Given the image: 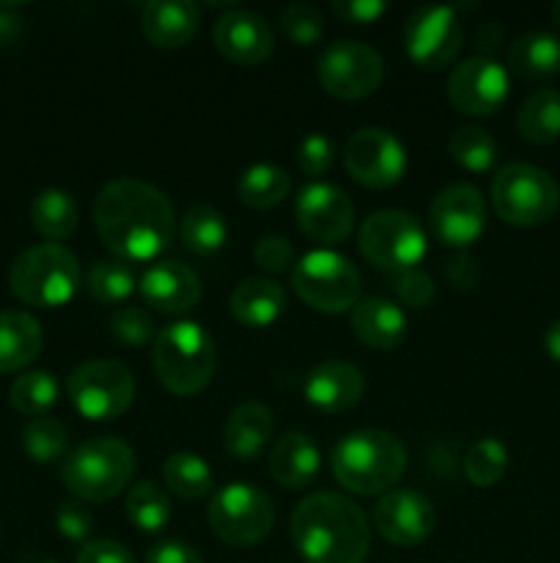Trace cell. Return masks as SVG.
Returning a JSON list of instances; mask_svg holds the SVG:
<instances>
[{
  "label": "cell",
  "mask_w": 560,
  "mask_h": 563,
  "mask_svg": "<svg viewBox=\"0 0 560 563\" xmlns=\"http://www.w3.org/2000/svg\"><path fill=\"white\" fill-rule=\"evenodd\" d=\"M508 471V449L497 438H483L467 451L464 476L472 487L489 489L503 482Z\"/></svg>",
  "instance_id": "obj_39"
},
{
  "label": "cell",
  "mask_w": 560,
  "mask_h": 563,
  "mask_svg": "<svg viewBox=\"0 0 560 563\" xmlns=\"http://www.w3.org/2000/svg\"><path fill=\"white\" fill-rule=\"evenodd\" d=\"M472 42H475L478 55H481V58H489V55L500 47V42H503V27H500L494 20L481 22V25L475 27V36H472Z\"/></svg>",
  "instance_id": "obj_50"
},
{
  "label": "cell",
  "mask_w": 560,
  "mask_h": 563,
  "mask_svg": "<svg viewBox=\"0 0 560 563\" xmlns=\"http://www.w3.org/2000/svg\"><path fill=\"white\" fill-rule=\"evenodd\" d=\"M508 66L525 80L560 75V38L547 31H530L508 49Z\"/></svg>",
  "instance_id": "obj_28"
},
{
  "label": "cell",
  "mask_w": 560,
  "mask_h": 563,
  "mask_svg": "<svg viewBox=\"0 0 560 563\" xmlns=\"http://www.w3.org/2000/svg\"><path fill=\"white\" fill-rule=\"evenodd\" d=\"M344 165L351 179L371 190H388L406 174V152L399 137L379 126H362L346 141Z\"/></svg>",
  "instance_id": "obj_13"
},
{
  "label": "cell",
  "mask_w": 560,
  "mask_h": 563,
  "mask_svg": "<svg viewBox=\"0 0 560 563\" xmlns=\"http://www.w3.org/2000/svg\"><path fill=\"white\" fill-rule=\"evenodd\" d=\"M291 192V176L280 165L258 163L242 174L236 196L250 209H272Z\"/></svg>",
  "instance_id": "obj_32"
},
{
  "label": "cell",
  "mask_w": 560,
  "mask_h": 563,
  "mask_svg": "<svg viewBox=\"0 0 560 563\" xmlns=\"http://www.w3.org/2000/svg\"><path fill=\"white\" fill-rule=\"evenodd\" d=\"M450 157L472 174H486L497 163V143L481 126H459L448 141Z\"/></svg>",
  "instance_id": "obj_38"
},
{
  "label": "cell",
  "mask_w": 560,
  "mask_h": 563,
  "mask_svg": "<svg viewBox=\"0 0 560 563\" xmlns=\"http://www.w3.org/2000/svg\"><path fill=\"white\" fill-rule=\"evenodd\" d=\"M135 451L119 438H91L69 451L60 465L66 489L86 504H104L126 489L135 476Z\"/></svg>",
  "instance_id": "obj_5"
},
{
  "label": "cell",
  "mask_w": 560,
  "mask_h": 563,
  "mask_svg": "<svg viewBox=\"0 0 560 563\" xmlns=\"http://www.w3.org/2000/svg\"><path fill=\"white\" fill-rule=\"evenodd\" d=\"M492 207L508 225L536 229L558 212L560 187L547 170L536 165H503L492 179Z\"/></svg>",
  "instance_id": "obj_7"
},
{
  "label": "cell",
  "mask_w": 560,
  "mask_h": 563,
  "mask_svg": "<svg viewBox=\"0 0 560 563\" xmlns=\"http://www.w3.org/2000/svg\"><path fill=\"white\" fill-rule=\"evenodd\" d=\"M291 286L302 302L322 313H346L360 302L362 275L351 258L335 251H311L291 269Z\"/></svg>",
  "instance_id": "obj_8"
},
{
  "label": "cell",
  "mask_w": 560,
  "mask_h": 563,
  "mask_svg": "<svg viewBox=\"0 0 560 563\" xmlns=\"http://www.w3.org/2000/svg\"><path fill=\"white\" fill-rule=\"evenodd\" d=\"M291 539L307 563H362L371 553L368 517L338 493H313L291 515Z\"/></svg>",
  "instance_id": "obj_2"
},
{
  "label": "cell",
  "mask_w": 560,
  "mask_h": 563,
  "mask_svg": "<svg viewBox=\"0 0 560 563\" xmlns=\"http://www.w3.org/2000/svg\"><path fill=\"white\" fill-rule=\"evenodd\" d=\"M552 22H555V27H558V31H560V0L552 5Z\"/></svg>",
  "instance_id": "obj_52"
},
{
  "label": "cell",
  "mask_w": 560,
  "mask_h": 563,
  "mask_svg": "<svg viewBox=\"0 0 560 563\" xmlns=\"http://www.w3.org/2000/svg\"><path fill=\"white\" fill-rule=\"evenodd\" d=\"M212 38L217 53L239 66L264 64L275 49V33L269 22L247 9H231L217 16Z\"/></svg>",
  "instance_id": "obj_20"
},
{
  "label": "cell",
  "mask_w": 560,
  "mask_h": 563,
  "mask_svg": "<svg viewBox=\"0 0 560 563\" xmlns=\"http://www.w3.org/2000/svg\"><path fill=\"white\" fill-rule=\"evenodd\" d=\"M318 82L335 99H366L382 86L384 60L366 42H333L316 60Z\"/></svg>",
  "instance_id": "obj_12"
},
{
  "label": "cell",
  "mask_w": 560,
  "mask_h": 563,
  "mask_svg": "<svg viewBox=\"0 0 560 563\" xmlns=\"http://www.w3.org/2000/svg\"><path fill=\"white\" fill-rule=\"evenodd\" d=\"M511 91L508 71L494 58L461 60L448 77V99L456 110L467 115H492L505 104Z\"/></svg>",
  "instance_id": "obj_17"
},
{
  "label": "cell",
  "mask_w": 560,
  "mask_h": 563,
  "mask_svg": "<svg viewBox=\"0 0 560 563\" xmlns=\"http://www.w3.org/2000/svg\"><path fill=\"white\" fill-rule=\"evenodd\" d=\"M209 528L231 548H253L264 542L275 526V504L267 493L245 482L225 484L209 504Z\"/></svg>",
  "instance_id": "obj_11"
},
{
  "label": "cell",
  "mask_w": 560,
  "mask_h": 563,
  "mask_svg": "<svg viewBox=\"0 0 560 563\" xmlns=\"http://www.w3.org/2000/svg\"><path fill=\"white\" fill-rule=\"evenodd\" d=\"M333 159H335V146L329 137L324 135H307L305 141L300 143L296 148V165L305 176L316 179V176L327 174L333 168Z\"/></svg>",
  "instance_id": "obj_44"
},
{
  "label": "cell",
  "mask_w": 560,
  "mask_h": 563,
  "mask_svg": "<svg viewBox=\"0 0 560 563\" xmlns=\"http://www.w3.org/2000/svg\"><path fill=\"white\" fill-rule=\"evenodd\" d=\"M135 377L119 361H88L66 379V394L75 410L88 421H115L135 401Z\"/></svg>",
  "instance_id": "obj_10"
},
{
  "label": "cell",
  "mask_w": 560,
  "mask_h": 563,
  "mask_svg": "<svg viewBox=\"0 0 560 563\" xmlns=\"http://www.w3.org/2000/svg\"><path fill=\"white\" fill-rule=\"evenodd\" d=\"M9 289L31 308H60L80 289V262L58 242L33 245L11 264Z\"/></svg>",
  "instance_id": "obj_6"
},
{
  "label": "cell",
  "mask_w": 560,
  "mask_h": 563,
  "mask_svg": "<svg viewBox=\"0 0 560 563\" xmlns=\"http://www.w3.org/2000/svg\"><path fill=\"white\" fill-rule=\"evenodd\" d=\"M110 335H113L119 344L141 350V346L154 344V339H157V328H154V319L146 308L124 306L110 317Z\"/></svg>",
  "instance_id": "obj_41"
},
{
  "label": "cell",
  "mask_w": 560,
  "mask_h": 563,
  "mask_svg": "<svg viewBox=\"0 0 560 563\" xmlns=\"http://www.w3.org/2000/svg\"><path fill=\"white\" fill-rule=\"evenodd\" d=\"M275 432V416L261 401H242L234 407L223 429V445L228 456L239 462H250L267 449Z\"/></svg>",
  "instance_id": "obj_24"
},
{
  "label": "cell",
  "mask_w": 560,
  "mask_h": 563,
  "mask_svg": "<svg viewBox=\"0 0 560 563\" xmlns=\"http://www.w3.org/2000/svg\"><path fill=\"white\" fill-rule=\"evenodd\" d=\"M516 130L527 143L547 146L560 137V91L541 88L530 93L516 115Z\"/></svg>",
  "instance_id": "obj_30"
},
{
  "label": "cell",
  "mask_w": 560,
  "mask_h": 563,
  "mask_svg": "<svg viewBox=\"0 0 560 563\" xmlns=\"http://www.w3.org/2000/svg\"><path fill=\"white\" fill-rule=\"evenodd\" d=\"M55 526L69 542H86L93 531V515L88 506H82V500H64L55 511Z\"/></svg>",
  "instance_id": "obj_45"
},
{
  "label": "cell",
  "mask_w": 560,
  "mask_h": 563,
  "mask_svg": "<svg viewBox=\"0 0 560 563\" xmlns=\"http://www.w3.org/2000/svg\"><path fill=\"white\" fill-rule=\"evenodd\" d=\"M294 218L302 234L318 245H340L355 229V203L340 187L311 181L300 190Z\"/></svg>",
  "instance_id": "obj_15"
},
{
  "label": "cell",
  "mask_w": 560,
  "mask_h": 563,
  "mask_svg": "<svg viewBox=\"0 0 560 563\" xmlns=\"http://www.w3.org/2000/svg\"><path fill=\"white\" fill-rule=\"evenodd\" d=\"M357 247L362 258L384 273H406L417 269L428 247V236L421 220L401 209H379L368 214L357 234Z\"/></svg>",
  "instance_id": "obj_9"
},
{
  "label": "cell",
  "mask_w": 560,
  "mask_h": 563,
  "mask_svg": "<svg viewBox=\"0 0 560 563\" xmlns=\"http://www.w3.org/2000/svg\"><path fill=\"white\" fill-rule=\"evenodd\" d=\"M464 31L453 5H421L406 16L404 49L421 69H443L459 55Z\"/></svg>",
  "instance_id": "obj_14"
},
{
  "label": "cell",
  "mask_w": 560,
  "mask_h": 563,
  "mask_svg": "<svg viewBox=\"0 0 560 563\" xmlns=\"http://www.w3.org/2000/svg\"><path fill=\"white\" fill-rule=\"evenodd\" d=\"M335 482L351 495H388L406 471V445L384 429H360L329 451Z\"/></svg>",
  "instance_id": "obj_3"
},
{
  "label": "cell",
  "mask_w": 560,
  "mask_h": 563,
  "mask_svg": "<svg viewBox=\"0 0 560 563\" xmlns=\"http://www.w3.org/2000/svg\"><path fill=\"white\" fill-rule=\"evenodd\" d=\"M280 31L296 47H313L324 36V16L311 3H291L280 11Z\"/></svg>",
  "instance_id": "obj_40"
},
{
  "label": "cell",
  "mask_w": 560,
  "mask_h": 563,
  "mask_svg": "<svg viewBox=\"0 0 560 563\" xmlns=\"http://www.w3.org/2000/svg\"><path fill=\"white\" fill-rule=\"evenodd\" d=\"M152 366L165 390L173 396H195L217 372V346L198 322H173L154 339Z\"/></svg>",
  "instance_id": "obj_4"
},
{
  "label": "cell",
  "mask_w": 560,
  "mask_h": 563,
  "mask_svg": "<svg viewBox=\"0 0 560 563\" xmlns=\"http://www.w3.org/2000/svg\"><path fill=\"white\" fill-rule=\"evenodd\" d=\"M445 278L456 291H472L481 280V262L467 251H459L445 262Z\"/></svg>",
  "instance_id": "obj_46"
},
{
  "label": "cell",
  "mask_w": 560,
  "mask_h": 563,
  "mask_svg": "<svg viewBox=\"0 0 560 563\" xmlns=\"http://www.w3.org/2000/svg\"><path fill=\"white\" fill-rule=\"evenodd\" d=\"M143 563H203V559L184 542H159L148 550Z\"/></svg>",
  "instance_id": "obj_49"
},
{
  "label": "cell",
  "mask_w": 560,
  "mask_h": 563,
  "mask_svg": "<svg viewBox=\"0 0 560 563\" xmlns=\"http://www.w3.org/2000/svg\"><path fill=\"white\" fill-rule=\"evenodd\" d=\"M428 229L443 245L470 247L486 229V201L472 185H450L428 207Z\"/></svg>",
  "instance_id": "obj_16"
},
{
  "label": "cell",
  "mask_w": 560,
  "mask_h": 563,
  "mask_svg": "<svg viewBox=\"0 0 560 563\" xmlns=\"http://www.w3.org/2000/svg\"><path fill=\"white\" fill-rule=\"evenodd\" d=\"M77 220H80V207H77L71 192L49 187V190L38 192V196L33 198L31 223L44 240H66V236L77 229Z\"/></svg>",
  "instance_id": "obj_29"
},
{
  "label": "cell",
  "mask_w": 560,
  "mask_h": 563,
  "mask_svg": "<svg viewBox=\"0 0 560 563\" xmlns=\"http://www.w3.org/2000/svg\"><path fill=\"white\" fill-rule=\"evenodd\" d=\"M231 317L245 328H269L285 311L283 286L272 278H247L231 291Z\"/></svg>",
  "instance_id": "obj_26"
},
{
  "label": "cell",
  "mask_w": 560,
  "mask_h": 563,
  "mask_svg": "<svg viewBox=\"0 0 560 563\" xmlns=\"http://www.w3.org/2000/svg\"><path fill=\"white\" fill-rule=\"evenodd\" d=\"M201 9L190 0H148L141 9V31L154 47L179 49L198 33Z\"/></svg>",
  "instance_id": "obj_22"
},
{
  "label": "cell",
  "mask_w": 560,
  "mask_h": 563,
  "mask_svg": "<svg viewBox=\"0 0 560 563\" xmlns=\"http://www.w3.org/2000/svg\"><path fill=\"white\" fill-rule=\"evenodd\" d=\"M93 225L121 262H148L170 245L176 212L163 190L141 179L108 181L93 201Z\"/></svg>",
  "instance_id": "obj_1"
},
{
  "label": "cell",
  "mask_w": 560,
  "mask_h": 563,
  "mask_svg": "<svg viewBox=\"0 0 560 563\" xmlns=\"http://www.w3.org/2000/svg\"><path fill=\"white\" fill-rule=\"evenodd\" d=\"M44 346L42 324L27 311H0V374L22 372Z\"/></svg>",
  "instance_id": "obj_27"
},
{
  "label": "cell",
  "mask_w": 560,
  "mask_h": 563,
  "mask_svg": "<svg viewBox=\"0 0 560 563\" xmlns=\"http://www.w3.org/2000/svg\"><path fill=\"white\" fill-rule=\"evenodd\" d=\"M302 394H305L307 405L335 416V412L351 410L362 399L366 377H362L355 363L324 361L307 372L305 383H302Z\"/></svg>",
  "instance_id": "obj_21"
},
{
  "label": "cell",
  "mask_w": 560,
  "mask_h": 563,
  "mask_svg": "<svg viewBox=\"0 0 560 563\" xmlns=\"http://www.w3.org/2000/svg\"><path fill=\"white\" fill-rule=\"evenodd\" d=\"M11 407L16 412L27 418H42L47 416L49 410L58 401V379L53 377L44 368H36V372H25L14 379L9 390Z\"/></svg>",
  "instance_id": "obj_36"
},
{
  "label": "cell",
  "mask_w": 560,
  "mask_h": 563,
  "mask_svg": "<svg viewBox=\"0 0 560 563\" xmlns=\"http://www.w3.org/2000/svg\"><path fill=\"white\" fill-rule=\"evenodd\" d=\"M179 234L187 251L198 253V256H214L228 242V223H225L223 212H217L209 203H198L184 212Z\"/></svg>",
  "instance_id": "obj_31"
},
{
  "label": "cell",
  "mask_w": 560,
  "mask_h": 563,
  "mask_svg": "<svg viewBox=\"0 0 560 563\" xmlns=\"http://www.w3.org/2000/svg\"><path fill=\"white\" fill-rule=\"evenodd\" d=\"M143 302L157 313H187L201 302L203 286L195 269L179 258H163L146 267L137 280Z\"/></svg>",
  "instance_id": "obj_19"
},
{
  "label": "cell",
  "mask_w": 560,
  "mask_h": 563,
  "mask_svg": "<svg viewBox=\"0 0 560 563\" xmlns=\"http://www.w3.org/2000/svg\"><path fill=\"white\" fill-rule=\"evenodd\" d=\"M373 528L395 548H415L434 533L437 511L432 500L415 489H390L373 506Z\"/></svg>",
  "instance_id": "obj_18"
},
{
  "label": "cell",
  "mask_w": 560,
  "mask_h": 563,
  "mask_svg": "<svg viewBox=\"0 0 560 563\" xmlns=\"http://www.w3.org/2000/svg\"><path fill=\"white\" fill-rule=\"evenodd\" d=\"M322 454L318 445L302 432L280 434L269 454V473L283 489H302L318 476Z\"/></svg>",
  "instance_id": "obj_25"
},
{
  "label": "cell",
  "mask_w": 560,
  "mask_h": 563,
  "mask_svg": "<svg viewBox=\"0 0 560 563\" xmlns=\"http://www.w3.org/2000/svg\"><path fill=\"white\" fill-rule=\"evenodd\" d=\"M126 517L143 533H159L170 522V498L154 482L132 484L126 493Z\"/></svg>",
  "instance_id": "obj_34"
},
{
  "label": "cell",
  "mask_w": 560,
  "mask_h": 563,
  "mask_svg": "<svg viewBox=\"0 0 560 563\" xmlns=\"http://www.w3.org/2000/svg\"><path fill=\"white\" fill-rule=\"evenodd\" d=\"M75 563H135V555L113 539H97L82 544Z\"/></svg>",
  "instance_id": "obj_48"
},
{
  "label": "cell",
  "mask_w": 560,
  "mask_h": 563,
  "mask_svg": "<svg viewBox=\"0 0 560 563\" xmlns=\"http://www.w3.org/2000/svg\"><path fill=\"white\" fill-rule=\"evenodd\" d=\"M22 449L31 456L36 465H49V462L66 460V449H69V429L55 418L42 416L31 418L22 429Z\"/></svg>",
  "instance_id": "obj_37"
},
{
  "label": "cell",
  "mask_w": 560,
  "mask_h": 563,
  "mask_svg": "<svg viewBox=\"0 0 560 563\" xmlns=\"http://www.w3.org/2000/svg\"><path fill=\"white\" fill-rule=\"evenodd\" d=\"M351 330L366 346L379 352L395 350L406 339V313L384 297H366L351 308Z\"/></svg>",
  "instance_id": "obj_23"
},
{
  "label": "cell",
  "mask_w": 560,
  "mask_h": 563,
  "mask_svg": "<svg viewBox=\"0 0 560 563\" xmlns=\"http://www.w3.org/2000/svg\"><path fill=\"white\" fill-rule=\"evenodd\" d=\"M544 350L555 363H560V319L549 324L547 333H544Z\"/></svg>",
  "instance_id": "obj_51"
},
{
  "label": "cell",
  "mask_w": 560,
  "mask_h": 563,
  "mask_svg": "<svg viewBox=\"0 0 560 563\" xmlns=\"http://www.w3.org/2000/svg\"><path fill=\"white\" fill-rule=\"evenodd\" d=\"M163 482L165 487L173 495H179V498L201 500L214 489V473L203 456L179 451V454L165 460Z\"/></svg>",
  "instance_id": "obj_33"
},
{
  "label": "cell",
  "mask_w": 560,
  "mask_h": 563,
  "mask_svg": "<svg viewBox=\"0 0 560 563\" xmlns=\"http://www.w3.org/2000/svg\"><path fill=\"white\" fill-rule=\"evenodd\" d=\"M86 289L102 306H121L137 289V280L126 262H121V258H102V262H97L88 269Z\"/></svg>",
  "instance_id": "obj_35"
},
{
  "label": "cell",
  "mask_w": 560,
  "mask_h": 563,
  "mask_svg": "<svg viewBox=\"0 0 560 563\" xmlns=\"http://www.w3.org/2000/svg\"><path fill=\"white\" fill-rule=\"evenodd\" d=\"M47 563H53V561H47Z\"/></svg>",
  "instance_id": "obj_53"
},
{
  "label": "cell",
  "mask_w": 560,
  "mask_h": 563,
  "mask_svg": "<svg viewBox=\"0 0 560 563\" xmlns=\"http://www.w3.org/2000/svg\"><path fill=\"white\" fill-rule=\"evenodd\" d=\"M395 295L412 311H423L434 302L437 289H434V280L428 278L423 269H406V273L395 275Z\"/></svg>",
  "instance_id": "obj_43"
},
{
  "label": "cell",
  "mask_w": 560,
  "mask_h": 563,
  "mask_svg": "<svg viewBox=\"0 0 560 563\" xmlns=\"http://www.w3.org/2000/svg\"><path fill=\"white\" fill-rule=\"evenodd\" d=\"M384 11L382 0H333V14L349 25H373Z\"/></svg>",
  "instance_id": "obj_47"
},
{
  "label": "cell",
  "mask_w": 560,
  "mask_h": 563,
  "mask_svg": "<svg viewBox=\"0 0 560 563\" xmlns=\"http://www.w3.org/2000/svg\"><path fill=\"white\" fill-rule=\"evenodd\" d=\"M294 245H291L285 236H278V234H267L261 236V240L256 242V247H253V262L258 264V267L264 269V273H285V269L294 264Z\"/></svg>",
  "instance_id": "obj_42"
}]
</instances>
